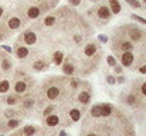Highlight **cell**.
I'll use <instances>...</instances> for the list:
<instances>
[{
  "mask_svg": "<svg viewBox=\"0 0 146 136\" xmlns=\"http://www.w3.org/2000/svg\"><path fill=\"white\" fill-rule=\"evenodd\" d=\"M112 50L116 55L122 52H132L136 58V50L139 51L141 58L146 61V30L135 26L126 24L118 27L112 36Z\"/></svg>",
  "mask_w": 146,
  "mask_h": 136,
  "instance_id": "6da1fadb",
  "label": "cell"
},
{
  "mask_svg": "<svg viewBox=\"0 0 146 136\" xmlns=\"http://www.w3.org/2000/svg\"><path fill=\"white\" fill-rule=\"evenodd\" d=\"M90 16H94L95 20L99 21L98 24L99 26H104V24H106V21H109L112 19V11L105 4H101V6H98L95 10H91L90 11Z\"/></svg>",
  "mask_w": 146,
  "mask_h": 136,
  "instance_id": "7a4b0ae2",
  "label": "cell"
},
{
  "mask_svg": "<svg viewBox=\"0 0 146 136\" xmlns=\"http://www.w3.org/2000/svg\"><path fill=\"white\" fill-rule=\"evenodd\" d=\"M98 51H99V47L97 43H88V44L84 47V54L85 57H97Z\"/></svg>",
  "mask_w": 146,
  "mask_h": 136,
  "instance_id": "3957f363",
  "label": "cell"
},
{
  "mask_svg": "<svg viewBox=\"0 0 146 136\" xmlns=\"http://www.w3.org/2000/svg\"><path fill=\"white\" fill-rule=\"evenodd\" d=\"M23 41L26 43V45L36 44V41H37V34H36L34 31H31V30H27V31H24V34H23Z\"/></svg>",
  "mask_w": 146,
  "mask_h": 136,
  "instance_id": "277c9868",
  "label": "cell"
},
{
  "mask_svg": "<svg viewBox=\"0 0 146 136\" xmlns=\"http://www.w3.org/2000/svg\"><path fill=\"white\" fill-rule=\"evenodd\" d=\"M40 14H41V10H40L38 6H30V7L27 9V11H26L27 19H37Z\"/></svg>",
  "mask_w": 146,
  "mask_h": 136,
  "instance_id": "5b68a950",
  "label": "cell"
},
{
  "mask_svg": "<svg viewBox=\"0 0 146 136\" xmlns=\"http://www.w3.org/2000/svg\"><path fill=\"white\" fill-rule=\"evenodd\" d=\"M29 54H30V50H29L26 45H17V47H16V57H17V58L23 60V58L29 57Z\"/></svg>",
  "mask_w": 146,
  "mask_h": 136,
  "instance_id": "8992f818",
  "label": "cell"
},
{
  "mask_svg": "<svg viewBox=\"0 0 146 136\" xmlns=\"http://www.w3.org/2000/svg\"><path fill=\"white\" fill-rule=\"evenodd\" d=\"M6 26L10 29V30H17L20 26H21V20L19 17H10L9 21L6 23Z\"/></svg>",
  "mask_w": 146,
  "mask_h": 136,
  "instance_id": "52a82bcc",
  "label": "cell"
},
{
  "mask_svg": "<svg viewBox=\"0 0 146 136\" xmlns=\"http://www.w3.org/2000/svg\"><path fill=\"white\" fill-rule=\"evenodd\" d=\"M78 102H81L84 105H88L91 102V94L88 91H81V94L78 95Z\"/></svg>",
  "mask_w": 146,
  "mask_h": 136,
  "instance_id": "ba28073f",
  "label": "cell"
},
{
  "mask_svg": "<svg viewBox=\"0 0 146 136\" xmlns=\"http://www.w3.org/2000/svg\"><path fill=\"white\" fill-rule=\"evenodd\" d=\"M108 1H109V9H111V11H112L113 14L121 13L122 7H121V3H119L118 0H108Z\"/></svg>",
  "mask_w": 146,
  "mask_h": 136,
  "instance_id": "9c48e42d",
  "label": "cell"
},
{
  "mask_svg": "<svg viewBox=\"0 0 146 136\" xmlns=\"http://www.w3.org/2000/svg\"><path fill=\"white\" fill-rule=\"evenodd\" d=\"M58 122H60V118L55 113H50L48 116H46V123L48 126H57Z\"/></svg>",
  "mask_w": 146,
  "mask_h": 136,
  "instance_id": "30bf717a",
  "label": "cell"
},
{
  "mask_svg": "<svg viewBox=\"0 0 146 136\" xmlns=\"http://www.w3.org/2000/svg\"><path fill=\"white\" fill-rule=\"evenodd\" d=\"M58 95H60V90L57 88V87H48L47 88V98L48 99H57L58 98Z\"/></svg>",
  "mask_w": 146,
  "mask_h": 136,
  "instance_id": "8fae6325",
  "label": "cell"
},
{
  "mask_svg": "<svg viewBox=\"0 0 146 136\" xmlns=\"http://www.w3.org/2000/svg\"><path fill=\"white\" fill-rule=\"evenodd\" d=\"M62 72H64L65 75H72V74L75 72V65L70 64L68 61L64 62V65H62Z\"/></svg>",
  "mask_w": 146,
  "mask_h": 136,
  "instance_id": "7c38bea8",
  "label": "cell"
},
{
  "mask_svg": "<svg viewBox=\"0 0 146 136\" xmlns=\"http://www.w3.org/2000/svg\"><path fill=\"white\" fill-rule=\"evenodd\" d=\"M14 91H16L17 94H23V92H26V91H27V84H26L24 81H17L16 85H14Z\"/></svg>",
  "mask_w": 146,
  "mask_h": 136,
  "instance_id": "4fadbf2b",
  "label": "cell"
},
{
  "mask_svg": "<svg viewBox=\"0 0 146 136\" xmlns=\"http://www.w3.org/2000/svg\"><path fill=\"white\" fill-rule=\"evenodd\" d=\"M52 57H54V64L55 65H61L62 64V61H64V52L62 51H55L52 54Z\"/></svg>",
  "mask_w": 146,
  "mask_h": 136,
  "instance_id": "5bb4252c",
  "label": "cell"
},
{
  "mask_svg": "<svg viewBox=\"0 0 146 136\" xmlns=\"http://www.w3.org/2000/svg\"><path fill=\"white\" fill-rule=\"evenodd\" d=\"M21 133L24 136H34V133H36V128H34L33 125H27V126L23 128Z\"/></svg>",
  "mask_w": 146,
  "mask_h": 136,
  "instance_id": "9a60e30c",
  "label": "cell"
},
{
  "mask_svg": "<svg viewBox=\"0 0 146 136\" xmlns=\"http://www.w3.org/2000/svg\"><path fill=\"white\" fill-rule=\"evenodd\" d=\"M101 111H102V116H111L112 113V106L109 103H102L101 105Z\"/></svg>",
  "mask_w": 146,
  "mask_h": 136,
  "instance_id": "2e32d148",
  "label": "cell"
},
{
  "mask_svg": "<svg viewBox=\"0 0 146 136\" xmlns=\"http://www.w3.org/2000/svg\"><path fill=\"white\" fill-rule=\"evenodd\" d=\"M138 102H139V99H138L136 94H129V95H128V98H126V103H128V105L135 106V105H138Z\"/></svg>",
  "mask_w": 146,
  "mask_h": 136,
  "instance_id": "e0dca14e",
  "label": "cell"
},
{
  "mask_svg": "<svg viewBox=\"0 0 146 136\" xmlns=\"http://www.w3.org/2000/svg\"><path fill=\"white\" fill-rule=\"evenodd\" d=\"M70 116H71V121H72V122H78L80 118H81L80 109H71V111H70Z\"/></svg>",
  "mask_w": 146,
  "mask_h": 136,
  "instance_id": "ac0fdd59",
  "label": "cell"
},
{
  "mask_svg": "<svg viewBox=\"0 0 146 136\" xmlns=\"http://www.w3.org/2000/svg\"><path fill=\"white\" fill-rule=\"evenodd\" d=\"M91 116L92 118H99L102 116V111H101V105H94L91 109Z\"/></svg>",
  "mask_w": 146,
  "mask_h": 136,
  "instance_id": "d6986e66",
  "label": "cell"
},
{
  "mask_svg": "<svg viewBox=\"0 0 146 136\" xmlns=\"http://www.w3.org/2000/svg\"><path fill=\"white\" fill-rule=\"evenodd\" d=\"M9 90H10V82L7 80L0 81V94H6Z\"/></svg>",
  "mask_w": 146,
  "mask_h": 136,
  "instance_id": "ffe728a7",
  "label": "cell"
},
{
  "mask_svg": "<svg viewBox=\"0 0 146 136\" xmlns=\"http://www.w3.org/2000/svg\"><path fill=\"white\" fill-rule=\"evenodd\" d=\"M33 68H34L36 71H43V70H46V62L41 61V60H37V61L33 64Z\"/></svg>",
  "mask_w": 146,
  "mask_h": 136,
  "instance_id": "44dd1931",
  "label": "cell"
},
{
  "mask_svg": "<svg viewBox=\"0 0 146 136\" xmlns=\"http://www.w3.org/2000/svg\"><path fill=\"white\" fill-rule=\"evenodd\" d=\"M6 102H7L9 105H14V103L19 102V96H17V95H7Z\"/></svg>",
  "mask_w": 146,
  "mask_h": 136,
  "instance_id": "7402d4cb",
  "label": "cell"
},
{
  "mask_svg": "<svg viewBox=\"0 0 146 136\" xmlns=\"http://www.w3.org/2000/svg\"><path fill=\"white\" fill-rule=\"evenodd\" d=\"M43 23H44L46 26H48V27L54 26V24H55V16H47V17L44 19Z\"/></svg>",
  "mask_w": 146,
  "mask_h": 136,
  "instance_id": "603a6c76",
  "label": "cell"
},
{
  "mask_svg": "<svg viewBox=\"0 0 146 136\" xmlns=\"http://www.w3.org/2000/svg\"><path fill=\"white\" fill-rule=\"evenodd\" d=\"M1 68H3L4 71H9V70L11 68V62H10L9 58H4V60L1 61Z\"/></svg>",
  "mask_w": 146,
  "mask_h": 136,
  "instance_id": "cb8c5ba5",
  "label": "cell"
},
{
  "mask_svg": "<svg viewBox=\"0 0 146 136\" xmlns=\"http://www.w3.org/2000/svg\"><path fill=\"white\" fill-rule=\"evenodd\" d=\"M19 125H20V121H17V119H10V121L7 122L9 129H14V128H17Z\"/></svg>",
  "mask_w": 146,
  "mask_h": 136,
  "instance_id": "d4e9b609",
  "label": "cell"
},
{
  "mask_svg": "<svg viewBox=\"0 0 146 136\" xmlns=\"http://www.w3.org/2000/svg\"><path fill=\"white\" fill-rule=\"evenodd\" d=\"M125 1H126L129 6H132L133 9H141V7H142V4H141L138 0H125Z\"/></svg>",
  "mask_w": 146,
  "mask_h": 136,
  "instance_id": "484cf974",
  "label": "cell"
},
{
  "mask_svg": "<svg viewBox=\"0 0 146 136\" xmlns=\"http://www.w3.org/2000/svg\"><path fill=\"white\" fill-rule=\"evenodd\" d=\"M23 105H24V108H31V106L34 105V102H33V99H31V98H27V99H24Z\"/></svg>",
  "mask_w": 146,
  "mask_h": 136,
  "instance_id": "4316f807",
  "label": "cell"
},
{
  "mask_svg": "<svg viewBox=\"0 0 146 136\" xmlns=\"http://www.w3.org/2000/svg\"><path fill=\"white\" fill-rule=\"evenodd\" d=\"M106 62H108V65H111V67H115V65H116V61H115V58H113L112 55H109V57L106 58Z\"/></svg>",
  "mask_w": 146,
  "mask_h": 136,
  "instance_id": "83f0119b",
  "label": "cell"
},
{
  "mask_svg": "<svg viewBox=\"0 0 146 136\" xmlns=\"http://www.w3.org/2000/svg\"><path fill=\"white\" fill-rule=\"evenodd\" d=\"M52 111H54V105H50V106H47V108L44 109L43 115H44V116H48V115L51 113V112H52Z\"/></svg>",
  "mask_w": 146,
  "mask_h": 136,
  "instance_id": "f1b7e54d",
  "label": "cell"
},
{
  "mask_svg": "<svg viewBox=\"0 0 146 136\" xmlns=\"http://www.w3.org/2000/svg\"><path fill=\"white\" fill-rule=\"evenodd\" d=\"M132 19H133V20H136V21H139V23L146 24V19H143V17H139V16H136V14H132Z\"/></svg>",
  "mask_w": 146,
  "mask_h": 136,
  "instance_id": "f546056e",
  "label": "cell"
},
{
  "mask_svg": "<svg viewBox=\"0 0 146 136\" xmlns=\"http://www.w3.org/2000/svg\"><path fill=\"white\" fill-rule=\"evenodd\" d=\"M106 82L111 84V85H112V84H116V78L112 77V75H108V77H106Z\"/></svg>",
  "mask_w": 146,
  "mask_h": 136,
  "instance_id": "4dcf8cb0",
  "label": "cell"
},
{
  "mask_svg": "<svg viewBox=\"0 0 146 136\" xmlns=\"http://www.w3.org/2000/svg\"><path fill=\"white\" fill-rule=\"evenodd\" d=\"M16 113H17L16 111H13V109H9V111H6V113H4V115H6V118H13Z\"/></svg>",
  "mask_w": 146,
  "mask_h": 136,
  "instance_id": "1f68e13d",
  "label": "cell"
},
{
  "mask_svg": "<svg viewBox=\"0 0 146 136\" xmlns=\"http://www.w3.org/2000/svg\"><path fill=\"white\" fill-rule=\"evenodd\" d=\"M139 90H141V94L146 96V82H142V84H141V88H139Z\"/></svg>",
  "mask_w": 146,
  "mask_h": 136,
  "instance_id": "d6a6232c",
  "label": "cell"
},
{
  "mask_svg": "<svg viewBox=\"0 0 146 136\" xmlns=\"http://www.w3.org/2000/svg\"><path fill=\"white\" fill-rule=\"evenodd\" d=\"M125 80H126V78H125L123 75H119V77L116 78V82H118V84H123V82H125Z\"/></svg>",
  "mask_w": 146,
  "mask_h": 136,
  "instance_id": "836d02e7",
  "label": "cell"
},
{
  "mask_svg": "<svg viewBox=\"0 0 146 136\" xmlns=\"http://www.w3.org/2000/svg\"><path fill=\"white\" fill-rule=\"evenodd\" d=\"M113 70H115V72H116V74H122V70H123V68H122L121 65H115V68H113Z\"/></svg>",
  "mask_w": 146,
  "mask_h": 136,
  "instance_id": "e575fe53",
  "label": "cell"
},
{
  "mask_svg": "<svg viewBox=\"0 0 146 136\" xmlns=\"http://www.w3.org/2000/svg\"><path fill=\"white\" fill-rule=\"evenodd\" d=\"M78 85H80V82L77 80H71V87L72 88H78Z\"/></svg>",
  "mask_w": 146,
  "mask_h": 136,
  "instance_id": "d590c367",
  "label": "cell"
},
{
  "mask_svg": "<svg viewBox=\"0 0 146 136\" xmlns=\"http://www.w3.org/2000/svg\"><path fill=\"white\" fill-rule=\"evenodd\" d=\"M98 38L101 43H108V37H105V36H98Z\"/></svg>",
  "mask_w": 146,
  "mask_h": 136,
  "instance_id": "8d00e7d4",
  "label": "cell"
},
{
  "mask_svg": "<svg viewBox=\"0 0 146 136\" xmlns=\"http://www.w3.org/2000/svg\"><path fill=\"white\" fill-rule=\"evenodd\" d=\"M138 70H139V72H142V74H146V64L141 65V67H139Z\"/></svg>",
  "mask_w": 146,
  "mask_h": 136,
  "instance_id": "74e56055",
  "label": "cell"
},
{
  "mask_svg": "<svg viewBox=\"0 0 146 136\" xmlns=\"http://www.w3.org/2000/svg\"><path fill=\"white\" fill-rule=\"evenodd\" d=\"M71 4H75V6H78L80 3H81V0H68Z\"/></svg>",
  "mask_w": 146,
  "mask_h": 136,
  "instance_id": "f35d334b",
  "label": "cell"
},
{
  "mask_svg": "<svg viewBox=\"0 0 146 136\" xmlns=\"http://www.w3.org/2000/svg\"><path fill=\"white\" fill-rule=\"evenodd\" d=\"M3 50H6L7 52H11V48H10L9 45H3Z\"/></svg>",
  "mask_w": 146,
  "mask_h": 136,
  "instance_id": "ab89813d",
  "label": "cell"
},
{
  "mask_svg": "<svg viewBox=\"0 0 146 136\" xmlns=\"http://www.w3.org/2000/svg\"><path fill=\"white\" fill-rule=\"evenodd\" d=\"M60 136H67V133H65L64 131H61V132H60Z\"/></svg>",
  "mask_w": 146,
  "mask_h": 136,
  "instance_id": "60d3db41",
  "label": "cell"
},
{
  "mask_svg": "<svg viewBox=\"0 0 146 136\" xmlns=\"http://www.w3.org/2000/svg\"><path fill=\"white\" fill-rule=\"evenodd\" d=\"M4 13V10H3V7H0V17H1V14Z\"/></svg>",
  "mask_w": 146,
  "mask_h": 136,
  "instance_id": "b9f144b4",
  "label": "cell"
},
{
  "mask_svg": "<svg viewBox=\"0 0 146 136\" xmlns=\"http://www.w3.org/2000/svg\"><path fill=\"white\" fill-rule=\"evenodd\" d=\"M87 136H98V135H97V133H88Z\"/></svg>",
  "mask_w": 146,
  "mask_h": 136,
  "instance_id": "7bdbcfd3",
  "label": "cell"
},
{
  "mask_svg": "<svg viewBox=\"0 0 146 136\" xmlns=\"http://www.w3.org/2000/svg\"><path fill=\"white\" fill-rule=\"evenodd\" d=\"M91 1H97V0H91Z\"/></svg>",
  "mask_w": 146,
  "mask_h": 136,
  "instance_id": "ee69618b",
  "label": "cell"
},
{
  "mask_svg": "<svg viewBox=\"0 0 146 136\" xmlns=\"http://www.w3.org/2000/svg\"><path fill=\"white\" fill-rule=\"evenodd\" d=\"M145 7H146V6H145Z\"/></svg>",
  "mask_w": 146,
  "mask_h": 136,
  "instance_id": "f6af8a7d",
  "label": "cell"
}]
</instances>
